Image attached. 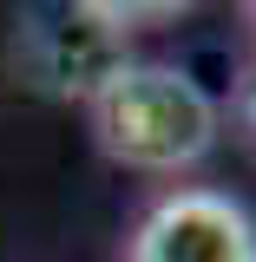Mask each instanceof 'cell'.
Returning a JSON list of instances; mask_svg holds the SVG:
<instances>
[{
  "instance_id": "cell-6",
  "label": "cell",
  "mask_w": 256,
  "mask_h": 262,
  "mask_svg": "<svg viewBox=\"0 0 256 262\" xmlns=\"http://www.w3.org/2000/svg\"><path fill=\"white\" fill-rule=\"evenodd\" d=\"M250 7H256V0H250Z\"/></svg>"
},
{
  "instance_id": "cell-1",
  "label": "cell",
  "mask_w": 256,
  "mask_h": 262,
  "mask_svg": "<svg viewBox=\"0 0 256 262\" xmlns=\"http://www.w3.org/2000/svg\"><path fill=\"white\" fill-rule=\"evenodd\" d=\"M99 151L125 170H191L217 144V105L178 66L125 59L92 98Z\"/></svg>"
},
{
  "instance_id": "cell-4",
  "label": "cell",
  "mask_w": 256,
  "mask_h": 262,
  "mask_svg": "<svg viewBox=\"0 0 256 262\" xmlns=\"http://www.w3.org/2000/svg\"><path fill=\"white\" fill-rule=\"evenodd\" d=\"M119 27H145V20H171V13H184L191 0H99Z\"/></svg>"
},
{
  "instance_id": "cell-5",
  "label": "cell",
  "mask_w": 256,
  "mask_h": 262,
  "mask_svg": "<svg viewBox=\"0 0 256 262\" xmlns=\"http://www.w3.org/2000/svg\"><path fill=\"white\" fill-rule=\"evenodd\" d=\"M250 125H256V79H250Z\"/></svg>"
},
{
  "instance_id": "cell-2",
  "label": "cell",
  "mask_w": 256,
  "mask_h": 262,
  "mask_svg": "<svg viewBox=\"0 0 256 262\" xmlns=\"http://www.w3.org/2000/svg\"><path fill=\"white\" fill-rule=\"evenodd\" d=\"M125 59L131 27H119L99 0H27L13 20V66L53 98H92Z\"/></svg>"
},
{
  "instance_id": "cell-3",
  "label": "cell",
  "mask_w": 256,
  "mask_h": 262,
  "mask_svg": "<svg viewBox=\"0 0 256 262\" xmlns=\"http://www.w3.org/2000/svg\"><path fill=\"white\" fill-rule=\"evenodd\" d=\"M131 262H256V216L217 190H171L131 229Z\"/></svg>"
}]
</instances>
